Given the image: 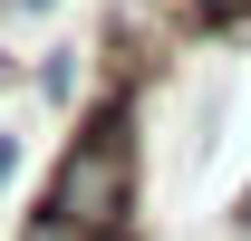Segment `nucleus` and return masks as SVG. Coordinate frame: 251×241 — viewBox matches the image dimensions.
I'll return each mask as SVG.
<instances>
[{
    "instance_id": "obj_2",
    "label": "nucleus",
    "mask_w": 251,
    "mask_h": 241,
    "mask_svg": "<svg viewBox=\"0 0 251 241\" xmlns=\"http://www.w3.org/2000/svg\"><path fill=\"white\" fill-rule=\"evenodd\" d=\"M203 29H213V39H242L251 29V0H203Z\"/></svg>"
},
{
    "instance_id": "obj_4",
    "label": "nucleus",
    "mask_w": 251,
    "mask_h": 241,
    "mask_svg": "<svg viewBox=\"0 0 251 241\" xmlns=\"http://www.w3.org/2000/svg\"><path fill=\"white\" fill-rule=\"evenodd\" d=\"M232 232H242V241H251V193H242V222H232Z\"/></svg>"
},
{
    "instance_id": "obj_1",
    "label": "nucleus",
    "mask_w": 251,
    "mask_h": 241,
    "mask_svg": "<svg viewBox=\"0 0 251 241\" xmlns=\"http://www.w3.org/2000/svg\"><path fill=\"white\" fill-rule=\"evenodd\" d=\"M135 193H145V135H135V87H106L77 116V135L58 145L49 183H39V212L77 222L87 241H126L135 232Z\"/></svg>"
},
{
    "instance_id": "obj_3",
    "label": "nucleus",
    "mask_w": 251,
    "mask_h": 241,
    "mask_svg": "<svg viewBox=\"0 0 251 241\" xmlns=\"http://www.w3.org/2000/svg\"><path fill=\"white\" fill-rule=\"evenodd\" d=\"M10 174H20V145H10V135H0V183H10Z\"/></svg>"
}]
</instances>
